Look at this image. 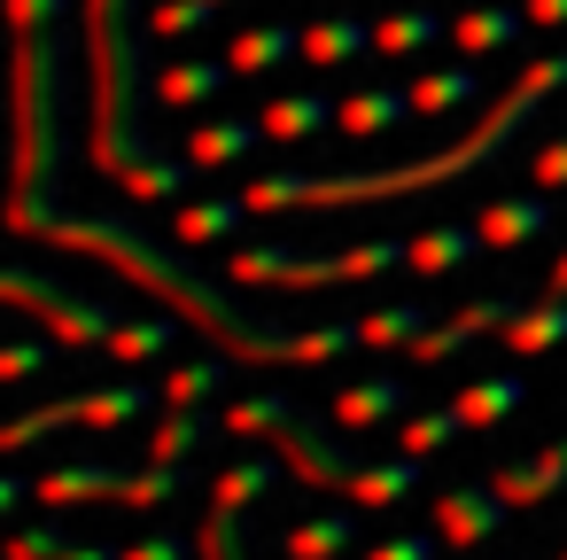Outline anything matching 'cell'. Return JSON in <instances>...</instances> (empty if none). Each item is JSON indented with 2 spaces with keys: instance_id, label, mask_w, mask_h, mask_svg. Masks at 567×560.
I'll return each mask as SVG.
<instances>
[{
  "instance_id": "1f68e13d",
  "label": "cell",
  "mask_w": 567,
  "mask_h": 560,
  "mask_svg": "<svg viewBox=\"0 0 567 560\" xmlns=\"http://www.w3.org/2000/svg\"><path fill=\"white\" fill-rule=\"evenodd\" d=\"M458 428H466V420H458L451 405H435V413H404V420H396V451H404V459H427V451H443Z\"/></svg>"
},
{
  "instance_id": "ffe728a7",
  "label": "cell",
  "mask_w": 567,
  "mask_h": 560,
  "mask_svg": "<svg viewBox=\"0 0 567 560\" xmlns=\"http://www.w3.org/2000/svg\"><path fill=\"white\" fill-rule=\"evenodd\" d=\"M303 55L311 63H358V55H373V24L365 17H319V24H303Z\"/></svg>"
},
{
  "instance_id": "7a4b0ae2",
  "label": "cell",
  "mask_w": 567,
  "mask_h": 560,
  "mask_svg": "<svg viewBox=\"0 0 567 560\" xmlns=\"http://www.w3.org/2000/svg\"><path fill=\"white\" fill-rule=\"evenodd\" d=\"M567 86V55H528V71L513 79V94L458 141V149H435V156H412V164H389V172H334V180H311L303 187V211H342V203H396V195H412V187H443V180H458V172H474L489 149H505L513 133H520V118L544 102V94H559Z\"/></svg>"
},
{
  "instance_id": "8fae6325",
  "label": "cell",
  "mask_w": 567,
  "mask_h": 560,
  "mask_svg": "<svg viewBox=\"0 0 567 560\" xmlns=\"http://www.w3.org/2000/svg\"><path fill=\"white\" fill-rule=\"evenodd\" d=\"M117 490H125V475H117V467H94V459H71V467L32 475V498L55 506V513H71V506H102V498H117Z\"/></svg>"
},
{
  "instance_id": "d590c367",
  "label": "cell",
  "mask_w": 567,
  "mask_h": 560,
  "mask_svg": "<svg viewBox=\"0 0 567 560\" xmlns=\"http://www.w3.org/2000/svg\"><path fill=\"white\" fill-rule=\"evenodd\" d=\"M117 187H125V195H133V203H164V195H172V187H187V172H179V164H172V156H141V164H133V172H125V180H117Z\"/></svg>"
},
{
  "instance_id": "30bf717a",
  "label": "cell",
  "mask_w": 567,
  "mask_h": 560,
  "mask_svg": "<svg viewBox=\"0 0 567 560\" xmlns=\"http://www.w3.org/2000/svg\"><path fill=\"white\" fill-rule=\"evenodd\" d=\"M513 506L497 498V482H458V490H443L435 498V537L451 544V552H474V544H489L497 537V521H505Z\"/></svg>"
},
{
  "instance_id": "9a60e30c",
  "label": "cell",
  "mask_w": 567,
  "mask_h": 560,
  "mask_svg": "<svg viewBox=\"0 0 567 560\" xmlns=\"http://www.w3.org/2000/svg\"><path fill=\"white\" fill-rule=\"evenodd\" d=\"M226 79H234V63H164L156 71V102L164 110H203V102H218L226 94Z\"/></svg>"
},
{
  "instance_id": "d6986e66",
  "label": "cell",
  "mask_w": 567,
  "mask_h": 560,
  "mask_svg": "<svg viewBox=\"0 0 567 560\" xmlns=\"http://www.w3.org/2000/svg\"><path fill=\"white\" fill-rule=\"evenodd\" d=\"M404 413V381L396 374H381V381H350L342 397H334V420L342 428H389Z\"/></svg>"
},
{
  "instance_id": "836d02e7",
  "label": "cell",
  "mask_w": 567,
  "mask_h": 560,
  "mask_svg": "<svg viewBox=\"0 0 567 560\" xmlns=\"http://www.w3.org/2000/svg\"><path fill=\"white\" fill-rule=\"evenodd\" d=\"M265 490H272V467H265V459H234V467L218 475L210 506H234V513H249V506H257Z\"/></svg>"
},
{
  "instance_id": "277c9868",
  "label": "cell",
  "mask_w": 567,
  "mask_h": 560,
  "mask_svg": "<svg viewBox=\"0 0 567 560\" xmlns=\"http://www.w3.org/2000/svg\"><path fill=\"white\" fill-rule=\"evenodd\" d=\"M218 428H226V436H265V444L288 459V475H296L303 490H319V498H350L358 475H365V459H350L342 444L311 436V420H303L288 397H234V405L218 413Z\"/></svg>"
},
{
  "instance_id": "e575fe53",
  "label": "cell",
  "mask_w": 567,
  "mask_h": 560,
  "mask_svg": "<svg viewBox=\"0 0 567 560\" xmlns=\"http://www.w3.org/2000/svg\"><path fill=\"white\" fill-rule=\"evenodd\" d=\"M218 381H226V366H218V358H187L179 374H164V405H210V397H218Z\"/></svg>"
},
{
  "instance_id": "ee69618b",
  "label": "cell",
  "mask_w": 567,
  "mask_h": 560,
  "mask_svg": "<svg viewBox=\"0 0 567 560\" xmlns=\"http://www.w3.org/2000/svg\"><path fill=\"white\" fill-rule=\"evenodd\" d=\"M48 366V350L40 343H9V350H0V381H32Z\"/></svg>"
},
{
  "instance_id": "4fadbf2b",
  "label": "cell",
  "mask_w": 567,
  "mask_h": 560,
  "mask_svg": "<svg viewBox=\"0 0 567 560\" xmlns=\"http://www.w3.org/2000/svg\"><path fill=\"white\" fill-rule=\"evenodd\" d=\"M559 490H567V444H544L536 459H520V467L497 475V498H505V506H544V498H559Z\"/></svg>"
},
{
  "instance_id": "681fc988",
  "label": "cell",
  "mask_w": 567,
  "mask_h": 560,
  "mask_svg": "<svg viewBox=\"0 0 567 560\" xmlns=\"http://www.w3.org/2000/svg\"><path fill=\"white\" fill-rule=\"evenodd\" d=\"M551 296H567V250H559V265H551Z\"/></svg>"
},
{
  "instance_id": "8d00e7d4",
  "label": "cell",
  "mask_w": 567,
  "mask_h": 560,
  "mask_svg": "<svg viewBox=\"0 0 567 560\" xmlns=\"http://www.w3.org/2000/svg\"><path fill=\"white\" fill-rule=\"evenodd\" d=\"M303 187H311V172H265L241 187V203L249 211H303Z\"/></svg>"
},
{
  "instance_id": "cb8c5ba5",
  "label": "cell",
  "mask_w": 567,
  "mask_h": 560,
  "mask_svg": "<svg viewBox=\"0 0 567 560\" xmlns=\"http://www.w3.org/2000/svg\"><path fill=\"white\" fill-rule=\"evenodd\" d=\"M334 118H342V133L373 141V133L404 125V118H412V102H404V94H389V86H365V94H342V102H334Z\"/></svg>"
},
{
  "instance_id": "f1b7e54d",
  "label": "cell",
  "mask_w": 567,
  "mask_h": 560,
  "mask_svg": "<svg viewBox=\"0 0 567 560\" xmlns=\"http://www.w3.org/2000/svg\"><path fill=\"white\" fill-rule=\"evenodd\" d=\"M435 32H443L435 9H396L373 24V55H420V48H435Z\"/></svg>"
},
{
  "instance_id": "7c38bea8",
  "label": "cell",
  "mask_w": 567,
  "mask_h": 560,
  "mask_svg": "<svg viewBox=\"0 0 567 560\" xmlns=\"http://www.w3.org/2000/svg\"><path fill=\"white\" fill-rule=\"evenodd\" d=\"M528 405V381L520 374H466V389L451 397V413L466 420V428H497V420H513Z\"/></svg>"
},
{
  "instance_id": "d4e9b609",
  "label": "cell",
  "mask_w": 567,
  "mask_h": 560,
  "mask_svg": "<svg viewBox=\"0 0 567 560\" xmlns=\"http://www.w3.org/2000/svg\"><path fill=\"white\" fill-rule=\"evenodd\" d=\"M203 436H210V428L195 420V405H164L156 428H148V467H187Z\"/></svg>"
},
{
  "instance_id": "4dcf8cb0",
  "label": "cell",
  "mask_w": 567,
  "mask_h": 560,
  "mask_svg": "<svg viewBox=\"0 0 567 560\" xmlns=\"http://www.w3.org/2000/svg\"><path fill=\"white\" fill-rule=\"evenodd\" d=\"M172 335H179L172 319H117V335H110L102 350H110L117 366H148V358H164V350H172Z\"/></svg>"
},
{
  "instance_id": "6da1fadb",
  "label": "cell",
  "mask_w": 567,
  "mask_h": 560,
  "mask_svg": "<svg viewBox=\"0 0 567 560\" xmlns=\"http://www.w3.org/2000/svg\"><path fill=\"white\" fill-rule=\"evenodd\" d=\"M9 226H17V234H40V242H55V250H79V257H102L110 273L141 281V288H148V296H164L195 335H210L234 366H334L342 350H358V343H365V335H358V319H334V327H311V335H280V327H265V319L234 312L210 281H195L179 250H156L148 234H133V226H117V218H79V211L17 203V211H9Z\"/></svg>"
},
{
  "instance_id": "7bdbcfd3",
  "label": "cell",
  "mask_w": 567,
  "mask_h": 560,
  "mask_svg": "<svg viewBox=\"0 0 567 560\" xmlns=\"http://www.w3.org/2000/svg\"><path fill=\"white\" fill-rule=\"evenodd\" d=\"M63 552V529H17L9 537V560H55Z\"/></svg>"
},
{
  "instance_id": "f907efd6",
  "label": "cell",
  "mask_w": 567,
  "mask_h": 560,
  "mask_svg": "<svg viewBox=\"0 0 567 560\" xmlns=\"http://www.w3.org/2000/svg\"><path fill=\"white\" fill-rule=\"evenodd\" d=\"M218 9H226V0H218Z\"/></svg>"
},
{
  "instance_id": "e0dca14e",
  "label": "cell",
  "mask_w": 567,
  "mask_h": 560,
  "mask_svg": "<svg viewBox=\"0 0 567 560\" xmlns=\"http://www.w3.org/2000/svg\"><path fill=\"white\" fill-rule=\"evenodd\" d=\"M241 218H249V203H241V195H218V203H179V211H172V242H179V250H210V242H226Z\"/></svg>"
},
{
  "instance_id": "c3c4849f",
  "label": "cell",
  "mask_w": 567,
  "mask_h": 560,
  "mask_svg": "<svg viewBox=\"0 0 567 560\" xmlns=\"http://www.w3.org/2000/svg\"><path fill=\"white\" fill-rule=\"evenodd\" d=\"M55 560H117V552H110V544H63Z\"/></svg>"
},
{
  "instance_id": "52a82bcc",
  "label": "cell",
  "mask_w": 567,
  "mask_h": 560,
  "mask_svg": "<svg viewBox=\"0 0 567 560\" xmlns=\"http://www.w3.org/2000/svg\"><path fill=\"white\" fill-rule=\"evenodd\" d=\"M141 413H148V389H141V381H102V389H86V397H55V405L17 413L9 428H0V444L24 451V444H40L48 428H133Z\"/></svg>"
},
{
  "instance_id": "60d3db41",
  "label": "cell",
  "mask_w": 567,
  "mask_h": 560,
  "mask_svg": "<svg viewBox=\"0 0 567 560\" xmlns=\"http://www.w3.org/2000/svg\"><path fill=\"white\" fill-rule=\"evenodd\" d=\"M365 560H435V529H396V537H381Z\"/></svg>"
},
{
  "instance_id": "ba28073f",
  "label": "cell",
  "mask_w": 567,
  "mask_h": 560,
  "mask_svg": "<svg viewBox=\"0 0 567 560\" xmlns=\"http://www.w3.org/2000/svg\"><path fill=\"white\" fill-rule=\"evenodd\" d=\"M9 304H17V312H32V319H48V335H55V343H71V350H102V343L117 335V304L63 296V288H55V281H40L32 265H17V273H9Z\"/></svg>"
},
{
  "instance_id": "d6a6232c",
  "label": "cell",
  "mask_w": 567,
  "mask_h": 560,
  "mask_svg": "<svg viewBox=\"0 0 567 560\" xmlns=\"http://www.w3.org/2000/svg\"><path fill=\"white\" fill-rule=\"evenodd\" d=\"M420 327H427V304H389V312H365V319H358L365 350H404Z\"/></svg>"
},
{
  "instance_id": "484cf974",
  "label": "cell",
  "mask_w": 567,
  "mask_h": 560,
  "mask_svg": "<svg viewBox=\"0 0 567 560\" xmlns=\"http://www.w3.org/2000/svg\"><path fill=\"white\" fill-rule=\"evenodd\" d=\"M280 544H288V560H342V552L358 544V521H350V513H311V521H296Z\"/></svg>"
},
{
  "instance_id": "83f0119b",
  "label": "cell",
  "mask_w": 567,
  "mask_h": 560,
  "mask_svg": "<svg viewBox=\"0 0 567 560\" xmlns=\"http://www.w3.org/2000/svg\"><path fill=\"white\" fill-rule=\"evenodd\" d=\"M412 490H420V459L396 451V459H365V475H358L350 498H358V506H404Z\"/></svg>"
},
{
  "instance_id": "5bb4252c",
  "label": "cell",
  "mask_w": 567,
  "mask_h": 560,
  "mask_svg": "<svg viewBox=\"0 0 567 560\" xmlns=\"http://www.w3.org/2000/svg\"><path fill=\"white\" fill-rule=\"evenodd\" d=\"M288 55H303V24H241L234 40H226V63L249 79V71H272V63H288Z\"/></svg>"
},
{
  "instance_id": "5b68a950",
  "label": "cell",
  "mask_w": 567,
  "mask_h": 560,
  "mask_svg": "<svg viewBox=\"0 0 567 560\" xmlns=\"http://www.w3.org/2000/svg\"><path fill=\"white\" fill-rule=\"evenodd\" d=\"M55 32H24L17 63V203H40L55 180Z\"/></svg>"
},
{
  "instance_id": "8992f818",
  "label": "cell",
  "mask_w": 567,
  "mask_h": 560,
  "mask_svg": "<svg viewBox=\"0 0 567 560\" xmlns=\"http://www.w3.org/2000/svg\"><path fill=\"white\" fill-rule=\"evenodd\" d=\"M396 265H412V242H358L342 257H296L288 242H265V250H234L226 281L234 288H334V281H365Z\"/></svg>"
},
{
  "instance_id": "f546056e",
  "label": "cell",
  "mask_w": 567,
  "mask_h": 560,
  "mask_svg": "<svg viewBox=\"0 0 567 560\" xmlns=\"http://www.w3.org/2000/svg\"><path fill=\"white\" fill-rule=\"evenodd\" d=\"M327 118H334V102H319V94H280V102H272L257 125H265L272 141H311Z\"/></svg>"
},
{
  "instance_id": "603a6c76",
  "label": "cell",
  "mask_w": 567,
  "mask_h": 560,
  "mask_svg": "<svg viewBox=\"0 0 567 560\" xmlns=\"http://www.w3.org/2000/svg\"><path fill=\"white\" fill-rule=\"evenodd\" d=\"M551 343H567V296L520 304L513 327H505V350H513V358H536V350H551Z\"/></svg>"
},
{
  "instance_id": "bcb514c9",
  "label": "cell",
  "mask_w": 567,
  "mask_h": 560,
  "mask_svg": "<svg viewBox=\"0 0 567 560\" xmlns=\"http://www.w3.org/2000/svg\"><path fill=\"white\" fill-rule=\"evenodd\" d=\"M117 560H187V537H164V529H156V537H141V544H125Z\"/></svg>"
},
{
  "instance_id": "7dc6e473",
  "label": "cell",
  "mask_w": 567,
  "mask_h": 560,
  "mask_svg": "<svg viewBox=\"0 0 567 560\" xmlns=\"http://www.w3.org/2000/svg\"><path fill=\"white\" fill-rule=\"evenodd\" d=\"M528 24L536 32H567V0H528Z\"/></svg>"
},
{
  "instance_id": "7402d4cb",
  "label": "cell",
  "mask_w": 567,
  "mask_h": 560,
  "mask_svg": "<svg viewBox=\"0 0 567 560\" xmlns=\"http://www.w3.org/2000/svg\"><path fill=\"white\" fill-rule=\"evenodd\" d=\"M474 250H482L474 226H427V234L412 242V273H420V281H443V273L474 265Z\"/></svg>"
},
{
  "instance_id": "74e56055",
  "label": "cell",
  "mask_w": 567,
  "mask_h": 560,
  "mask_svg": "<svg viewBox=\"0 0 567 560\" xmlns=\"http://www.w3.org/2000/svg\"><path fill=\"white\" fill-rule=\"evenodd\" d=\"M179 467H141V475H125V490H117V506H141V513H156V506H172L179 498Z\"/></svg>"
},
{
  "instance_id": "44dd1931",
  "label": "cell",
  "mask_w": 567,
  "mask_h": 560,
  "mask_svg": "<svg viewBox=\"0 0 567 560\" xmlns=\"http://www.w3.org/2000/svg\"><path fill=\"white\" fill-rule=\"evenodd\" d=\"M482 94V79L458 63V71H420L412 86H404V102H412V118H451V110H466Z\"/></svg>"
},
{
  "instance_id": "3957f363",
  "label": "cell",
  "mask_w": 567,
  "mask_h": 560,
  "mask_svg": "<svg viewBox=\"0 0 567 560\" xmlns=\"http://www.w3.org/2000/svg\"><path fill=\"white\" fill-rule=\"evenodd\" d=\"M86 24H94V164L102 180H125L148 149L133 133V40H125V0H86Z\"/></svg>"
},
{
  "instance_id": "4316f807",
  "label": "cell",
  "mask_w": 567,
  "mask_h": 560,
  "mask_svg": "<svg viewBox=\"0 0 567 560\" xmlns=\"http://www.w3.org/2000/svg\"><path fill=\"white\" fill-rule=\"evenodd\" d=\"M520 24H528V9H497V0H489V9H466V17L451 24V40H458L466 55H489V48H513Z\"/></svg>"
},
{
  "instance_id": "b9f144b4",
  "label": "cell",
  "mask_w": 567,
  "mask_h": 560,
  "mask_svg": "<svg viewBox=\"0 0 567 560\" xmlns=\"http://www.w3.org/2000/svg\"><path fill=\"white\" fill-rule=\"evenodd\" d=\"M528 180H536V187H567V133L544 141V149L528 156Z\"/></svg>"
},
{
  "instance_id": "816d5d0a",
  "label": "cell",
  "mask_w": 567,
  "mask_h": 560,
  "mask_svg": "<svg viewBox=\"0 0 567 560\" xmlns=\"http://www.w3.org/2000/svg\"><path fill=\"white\" fill-rule=\"evenodd\" d=\"M559 560H567V552H559Z\"/></svg>"
},
{
  "instance_id": "ab89813d",
  "label": "cell",
  "mask_w": 567,
  "mask_h": 560,
  "mask_svg": "<svg viewBox=\"0 0 567 560\" xmlns=\"http://www.w3.org/2000/svg\"><path fill=\"white\" fill-rule=\"evenodd\" d=\"M210 17H218V0H164V9L148 17V32L156 40H179V32H203Z\"/></svg>"
},
{
  "instance_id": "9c48e42d",
  "label": "cell",
  "mask_w": 567,
  "mask_h": 560,
  "mask_svg": "<svg viewBox=\"0 0 567 560\" xmlns=\"http://www.w3.org/2000/svg\"><path fill=\"white\" fill-rule=\"evenodd\" d=\"M513 312H520L513 296H474V304H458L451 319H427V327L404 343V358H420V366H435V358H458L474 335H505V327H513Z\"/></svg>"
},
{
  "instance_id": "f35d334b",
  "label": "cell",
  "mask_w": 567,
  "mask_h": 560,
  "mask_svg": "<svg viewBox=\"0 0 567 560\" xmlns=\"http://www.w3.org/2000/svg\"><path fill=\"white\" fill-rule=\"evenodd\" d=\"M195 552H203V560H249V552H241V513H234V506H210L203 529H195Z\"/></svg>"
},
{
  "instance_id": "2e32d148",
  "label": "cell",
  "mask_w": 567,
  "mask_h": 560,
  "mask_svg": "<svg viewBox=\"0 0 567 560\" xmlns=\"http://www.w3.org/2000/svg\"><path fill=\"white\" fill-rule=\"evenodd\" d=\"M257 133H265V125H249V118H210V125H187V164H195V172H226L234 156H249V149H257Z\"/></svg>"
},
{
  "instance_id": "f6af8a7d",
  "label": "cell",
  "mask_w": 567,
  "mask_h": 560,
  "mask_svg": "<svg viewBox=\"0 0 567 560\" xmlns=\"http://www.w3.org/2000/svg\"><path fill=\"white\" fill-rule=\"evenodd\" d=\"M9 17H17V40H24V32H48L63 17V0H9Z\"/></svg>"
},
{
  "instance_id": "ac0fdd59",
  "label": "cell",
  "mask_w": 567,
  "mask_h": 560,
  "mask_svg": "<svg viewBox=\"0 0 567 560\" xmlns=\"http://www.w3.org/2000/svg\"><path fill=\"white\" fill-rule=\"evenodd\" d=\"M544 226H551V203H544V195H520V203H489V211L474 218L482 250H513V242H536Z\"/></svg>"
}]
</instances>
